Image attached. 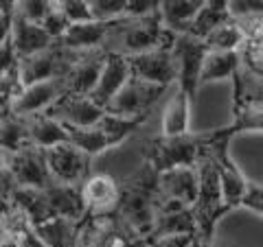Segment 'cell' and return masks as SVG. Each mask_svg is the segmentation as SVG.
Returning <instances> with one entry per match:
<instances>
[{"label": "cell", "mask_w": 263, "mask_h": 247, "mask_svg": "<svg viewBox=\"0 0 263 247\" xmlns=\"http://www.w3.org/2000/svg\"><path fill=\"white\" fill-rule=\"evenodd\" d=\"M189 232H197V219H195L193 208L160 197L156 225L149 238H158L167 234H189Z\"/></svg>", "instance_id": "ffe728a7"}, {"label": "cell", "mask_w": 263, "mask_h": 247, "mask_svg": "<svg viewBox=\"0 0 263 247\" xmlns=\"http://www.w3.org/2000/svg\"><path fill=\"white\" fill-rule=\"evenodd\" d=\"M206 142L209 134H193L189 131L184 136H162L158 134L152 145L145 151V162H149V167L158 173L180 169V167H197V162L206 153Z\"/></svg>", "instance_id": "3957f363"}, {"label": "cell", "mask_w": 263, "mask_h": 247, "mask_svg": "<svg viewBox=\"0 0 263 247\" xmlns=\"http://www.w3.org/2000/svg\"><path fill=\"white\" fill-rule=\"evenodd\" d=\"M197 173H200V195H197V201L193 205L197 219V234L206 245H213L217 223L230 210L226 208L224 201V191H221L217 167L209 153H204V158L197 162Z\"/></svg>", "instance_id": "277c9868"}, {"label": "cell", "mask_w": 263, "mask_h": 247, "mask_svg": "<svg viewBox=\"0 0 263 247\" xmlns=\"http://www.w3.org/2000/svg\"><path fill=\"white\" fill-rule=\"evenodd\" d=\"M219 129L233 140L243 134H263V98L233 96V120Z\"/></svg>", "instance_id": "44dd1931"}, {"label": "cell", "mask_w": 263, "mask_h": 247, "mask_svg": "<svg viewBox=\"0 0 263 247\" xmlns=\"http://www.w3.org/2000/svg\"><path fill=\"white\" fill-rule=\"evenodd\" d=\"M158 173H156L149 162L141 164L134 175L127 182H123V197L119 205L121 223L129 230V234L149 238L156 225V215H158Z\"/></svg>", "instance_id": "6da1fadb"}, {"label": "cell", "mask_w": 263, "mask_h": 247, "mask_svg": "<svg viewBox=\"0 0 263 247\" xmlns=\"http://www.w3.org/2000/svg\"><path fill=\"white\" fill-rule=\"evenodd\" d=\"M29 125V138L33 147H40V149H51L62 142H70V131L68 127L60 122L57 118L48 116V114H35V116L27 118Z\"/></svg>", "instance_id": "d4e9b609"}, {"label": "cell", "mask_w": 263, "mask_h": 247, "mask_svg": "<svg viewBox=\"0 0 263 247\" xmlns=\"http://www.w3.org/2000/svg\"><path fill=\"white\" fill-rule=\"evenodd\" d=\"M75 53L66 51L60 44H55L53 48H48L44 53L31 55L27 59L20 61V81L22 86H33L46 79H57L64 77L68 66L72 64Z\"/></svg>", "instance_id": "4fadbf2b"}, {"label": "cell", "mask_w": 263, "mask_h": 247, "mask_svg": "<svg viewBox=\"0 0 263 247\" xmlns=\"http://www.w3.org/2000/svg\"><path fill=\"white\" fill-rule=\"evenodd\" d=\"M66 3V0H51V5H53V9H60V7Z\"/></svg>", "instance_id": "ab89813d"}, {"label": "cell", "mask_w": 263, "mask_h": 247, "mask_svg": "<svg viewBox=\"0 0 263 247\" xmlns=\"http://www.w3.org/2000/svg\"><path fill=\"white\" fill-rule=\"evenodd\" d=\"M171 55H174V64L178 70V88H182L184 92L195 101L197 90H200V75L204 59L209 55V48L204 44V39L193 37L189 33H174L171 39Z\"/></svg>", "instance_id": "8992f818"}, {"label": "cell", "mask_w": 263, "mask_h": 247, "mask_svg": "<svg viewBox=\"0 0 263 247\" xmlns=\"http://www.w3.org/2000/svg\"><path fill=\"white\" fill-rule=\"evenodd\" d=\"M81 195L86 203L84 219H108L119 215L123 184H119L108 173H92L81 186Z\"/></svg>", "instance_id": "30bf717a"}, {"label": "cell", "mask_w": 263, "mask_h": 247, "mask_svg": "<svg viewBox=\"0 0 263 247\" xmlns=\"http://www.w3.org/2000/svg\"><path fill=\"white\" fill-rule=\"evenodd\" d=\"M197 232H189V234H167V236H158V238H149L152 247H191L195 241Z\"/></svg>", "instance_id": "e575fe53"}, {"label": "cell", "mask_w": 263, "mask_h": 247, "mask_svg": "<svg viewBox=\"0 0 263 247\" xmlns=\"http://www.w3.org/2000/svg\"><path fill=\"white\" fill-rule=\"evenodd\" d=\"M48 247H75L79 238V221H70L64 217H51L44 223L33 225Z\"/></svg>", "instance_id": "4316f807"}, {"label": "cell", "mask_w": 263, "mask_h": 247, "mask_svg": "<svg viewBox=\"0 0 263 247\" xmlns=\"http://www.w3.org/2000/svg\"><path fill=\"white\" fill-rule=\"evenodd\" d=\"M95 20L127 18V0H90Z\"/></svg>", "instance_id": "1f68e13d"}, {"label": "cell", "mask_w": 263, "mask_h": 247, "mask_svg": "<svg viewBox=\"0 0 263 247\" xmlns=\"http://www.w3.org/2000/svg\"><path fill=\"white\" fill-rule=\"evenodd\" d=\"M246 39V31L241 29V24L237 20H228L224 24H219V27L211 33V35L204 39V44L211 53H233V51H241Z\"/></svg>", "instance_id": "f1b7e54d"}, {"label": "cell", "mask_w": 263, "mask_h": 247, "mask_svg": "<svg viewBox=\"0 0 263 247\" xmlns=\"http://www.w3.org/2000/svg\"><path fill=\"white\" fill-rule=\"evenodd\" d=\"M174 39L171 33L158 13L145 15V18H123L119 27L114 29L105 51L121 53V55H138L145 51L167 46Z\"/></svg>", "instance_id": "7a4b0ae2"}, {"label": "cell", "mask_w": 263, "mask_h": 247, "mask_svg": "<svg viewBox=\"0 0 263 247\" xmlns=\"http://www.w3.org/2000/svg\"><path fill=\"white\" fill-rule=\"evenodd\" d=\"M206 0H160V18L171 33H186Z\"/></svg>", "instance_id": "484cf974"}, {"label": "cell", "mask_w": 263, "mask_h": 247, "mask_svg": "<svg viewBox=\"0 0 263 247\" xmlns=\"http://www.w3.org/2000/svg\"><path fill=\"white\" fill-rule=\"evenodd\" d=\"M48 171L55 184L66 186H84L90 177V167H92V155L81 151L77 145L62 142L57 147L46 149Z\"/></svg>", "instance_id": "ba28073f"}, {"label": "cell", "mask_w": 263, "mask_h": 247, "mask_svg": "<svg viewBox=\"0 0 263 247\" xmlns=\"http://www.w3.org/2000/svg\"><path fill=\"white\" fill-rule=\"evenodd\" d=\"M160 0H127V18H145L158 13Z\"/></svg>", "instance_id": "d590c367"}, {"label": "cell", "mask_w": 263, "mask_h": 247, "mask_svg": "<svg viewBox=\"0 0 263 247\" xmlns=\"http://www.w3.org/2000/svg\"><path fill=\"white\" fill-rule=\"evenodd\" d=\"M9 39L20 57V61L31 55L44 53L57 44L55 37L44 29L42 22H31V20L20 18V15H13V27L9 33Z\"/></svg>", "instance_id": "d6986e66"}, {"label": "cell", "mask_w": 263, "mask_h": 247, "mask_svg": "<svg viewBox=\"0 0 263 247\" xmlns=\"http://www.w3.org/2000/svg\"><path fill=\"white\" fill-rule=\"evenodd\" d=\"M243 70L241 51L233 53H211L206 55L200 75V88L206 84H217V81H235Z\"/></svg>", "instance_id": "cb8c5ba5"}, {"label": "cell", "mask_w": 263, "mask_h": 247, "mask_svg": "<svg viewBox=\"0 0 263 247\" xmlns=\"http://www.w3.org/2000/svg\"><path fill=\"white\" fill-rule=\"evenodd\" d=\"M48 208L53 217H64L70 221H81L86 217V203L81 195V186H66V184H51L44 188Z\"/></svg>", "instance_id": "7402d4cb"}, {"label": "cell", "mask_w": 263, "mask_h": 247, "mask_svg": "<svg viewBox=\"0 0 263 247\" xmlns=\"http://www.w3.org/2000/svg\"><path fill=\"white\" fill-rule=\"evenodd\" d=\"M18 0H0V15H13Z\"/></svg>", "instance_id": "74e56055"}, {"label": "cell", "mask_w": 263, "mask_h": 247, "mask_svg": "<svg viewBox=\"0 0 263 247\" xmlns=\"http://www.w3.org/2000/svg\"><path fill=\"white\" fill-rule=\"evenodd\" d=\"M64 92H66L64 77L46 79V81H40V84H33V86H24L20 90V94L9 103V108L3 110V112H11L15 116H22V118L35 116V114H44L46 110L53 108L57 103V98H60Z\"/></svg>", "instance_id": "7c38bea8"}, {"label": "cell", "mask_w": 263, "mask_h": 247, "mask_svg": "<svg viewBox=\"0 0 263 247\" xmlns=\"http://www.w3.org/2000/svg\"><path fill=\"white\" fill-rule=\"evenodd\" d=\"M51 11H53L51 0H18L13 15H20V18L31 22H44Z\"/></svg>", "instance_id": "4dcf8cb0"}, {"label": "cell", "mask_w": 263, "mask_h": 247, "mask_svg": "<svg viewBox=\"0 0 263 247\" xmlns=\"http://www.w3.org/2000/svg\"><path fill=\"white\" fill-rule=\"evenodd\" d=\"M0 247H20V243H18V238H15L11 232H3V243H0Z\"/></svg>", "instance_id": "f35d334b"}, {"label": "cell", "mask_w": 263, "mask_h": 247, "mask_svg": "<svg viewBox=\"0 0 263 247\" xmlns=\"http://www.w3.org/2000/svg\"><path fill=\"white\" fill-rule=\"evenodd\" d=\"M228 11L243 31L263 24V0H228Z\"/></svg>", "instance_id": "f546056e"}, {"label": "cell", "mask_w": 263, "mask_h": 247, "mask_svg": "<svg viewBox=\"0 0 263 247\" xmlns=\"http://www.w3.org/2000/svg\"><path fill=\"white\" fill-rule=\"evenodd\" d=\"M119 20H86L70 24L68 31L57 39V44L66 51L72 53H84V51H97V48H105L112 37L114 29L119 27Z\"/></svg>", "instance_id": "5bb4252c"}, {"label": "cell", "mask_w": 263, "mask_h": 247, "mask_svg": "<svg viewBox=\"0 0 263 247\" xmlns=\"http://www.w3.org/2000/svg\"><path fill=\"white\" fill-rule=\"evenodd\" d=\"M241 208L254 212L257 217L263 219V184H257V182H250L248 186V193L243 197V203Z\"/></svg>", "instance_id": "836d02e7"}, {"label": "cell", "mask_w": 263, "mask_h": 247, "mask_svg": "<svg viewBox=\"0 0 263 247\" xmlns=\"http://www.w3.org/2000/svg\"><path fill=\"white\" fill-rule=\"evenodd\" d=\"M3 167L11 173L18 186L24 188H40L44 191L53 182L51 171H48L46 151L40 147H24L18 153H3Z\"/></svg>", "instance_id": "52a82bcc"}, {"label": "cell", "mask_w": 263, "mask_h": 247, "mask_svg": "<svg viewBox=\"0 0 263 247\" xmlns=\"http://www.w3.org/2000/svg\"><path fill=\"white\" fill-rule=\"evenodd\" d=\"M57 11H62L66 18L70 20V24L75 22H86V20H95L92 15V7H90V0H66Z\"/></svg>", "instance_id": "d6a6232c"}, {"label": "cell", "mask_w": 263, "mask_h": 247, "mask_svg": "<svg viewBox=\"0 0 263 247\" xmlns=\"http://www.w3.org/2000/svg\"><path fill=\"white\" fill-rule=\"evenodd\" d=\"M191 108H193V98L189 96L182 88L174 90L167 108L162 114V136H184L191 131Z\"/></svg>", "instance_id": "603a6c76"}, {"label": "cell", "mask_w": 263, "mask_h": 247, "mask_svg": "<svg viewBox=\"0 0 263 247\" xmlns=\"http://www.w3.org/2000/svg\"><path fill=\"white\" fill-rule=\"evenodd\" d=\"M29 145L31 138H29L27 118L15 116L11 112H3V120H0V147H3V153H18Z\"/></svg>", "instance_id": "83f0119b"}, {"label": "cell", "mask_w": 263, "mask_h": 247, "mask_svg": "<svg viewBox=\"0 0 263 247\" xmlns=\"http://www.w3.org/2000/svg\"><path fill=\"white\" fill-rule=\"evenodd\" d=\"M75 247H86V245H81V243H79V238H77V245H75Z\"/></svg>", "instance_id": "60d3db41"}, {"label": "cell", "mask_w": 263, "mask_h": 247, "mask_svg": "<svg viewBox=\"0 0 263 247\" xmlns=\"http://www.w3.org/2000/svg\"><path fill=\"white\" fill-rule=\"evenodd\" d=\"M105 59H108V51L105 48H97V51H84L75 53L72 64L68 66L64 75L66 92H75V94H88L95 90L99 84V77L103 72Z\"/></svg>", "instance_id": "2e32d148"}, {"label": "cell", "mask_w": 263, "mask_h": 247, "mask_svg": "<svg viewBox=\"0 0 263 247\" xmlns=\"http://www.w3.org/2000/svg\"><path fill=\"white\" fill-rule=\"evenodd\" d=\"M129 79H132V68H129L127 55L108 51V59H105L103 72H101V77H99V84L95 86L92 92H90V98L108 112V105L114 101V96L125 88Z\"/></svg>", "instance_id": "e0dca14e"}, {"label": "cell", "mask_w": 263, "mask_h": 247, "mask_svg": "<svg viewBox=\"0 0 263 247\" xmlns=\"http://www.w3.org/2000/svg\"><path fill=\"white\" fill-rule=\"evenodd\" d=\"M127 59H129L132 77L162 88H171L178 84V70L174 64V55H171V42L167 46L154 48V51L127 55Z\"/></svg>", "instance_id": "8fae6325"}, {"label": "cell", "mask_w": 263, "mask_h": 247, "mask_svg": "<svg viewBox=\"0 0 263 247\" xmlns=\"http://www.w3.org/2000/svg\"><path fill=\"white\" fill-rule=\"evenodd\" d=\"M158 191L162 199L178 201L193 208L197 195H200V173H197V167H180L160 173Z\"/></svg>", "instance_id": "ac0fdd59"}, {"label": "cell", "mask_w": 263, "mask_h": 247, "mask_svg": "<svg viewBox=\"0 0 263 247\" xmlns=\"http://www.w3.org/2000/svg\"><path fill=\"white\" fill-rule=\"evenodd\" d=\"M123 247H152V243H149V238H145V236L132 234V236L127 238V243L123 245Z\"/></svg>", "instance_id": "8d00e7d4"}, {"label": "cell", "mask_w": 263, "mask_h": 247, "mask_svg": "<svg viewBox=\"0 0 263 247\" xmlns=\"http://www.w3.org/2000/svg\"><path fill=\"white\" fill-rule=\"evenodd\" d=\"M46 114L64 122L66 127H92L108 112L101 105H97L88 94L64 92L53 108L46 110Z\"/></svg>", "instance_id": "9a60e30c"}, {"label": "cell", "mask_w": 263, "mask_h": 247, "mask_svg": "<svg viewBox=\"0 0 263 247\" xmlns=\"http://www.w3.org/2000/svg\"><path fill=\"white\" fill-rule=\"evenodd\" d=\"M209 142H206V153L213 158L219 173V182H221V191H224V201L226 208L233 212L237 208H241L243 197L248 193L250 179L243 175V171L239 169L237 160H233L230 155V145L233 138H228L221 134V129H209Z\"/></svg>", "instance_id": "5b68a950"}, {"label": "cell", "mask_w": 263, "mask_h": 247, "mask_svg": "<svg viewBox=\"0 0 263 247\" xmlns=\"http://www.w3.org/2000/svg\"><path fill=\"white\" fill-rule=\"evenodd\" d=\"M164 92H167V88L132 77L125 84V88L108 105V112L123 118H149L154 105L160 101Z\"/></svg>", "instance_id": "9c48e42d"}]
</instances>
